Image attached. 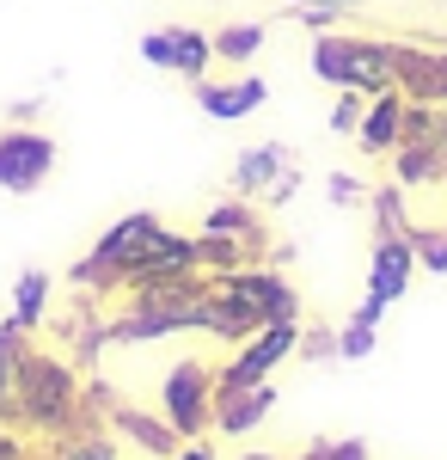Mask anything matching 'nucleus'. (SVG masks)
Here are the masks:
<instances>
[{"mask_svg": "<svg viewBox=\"0 0 447 460\" xmlns=\"http://www.w3.org/2000/svg\"><path fill=\"white\" fill-rule=\"evenodd\" d=\"M74 411H80V381L62 356L49 350H25V375H19V424L13 429H74Z\"/></svg>", "mask_w": 447, "mask_h": 460, "instance_id": "obj_1", "label": "nucleus"}, {"mask_svg": "<svg viewBox=\"0 0 447 460\" xmlns=\"http://www.w3.org/2000/svg\"><path fill=\"white\" fill-rule=\"evenodd\" d=\"M312 74L331 80L337 93L355 86V93H392V43L386 37H344V31H319L312 37Z\"/></svg>", "mask_w": 447, "mask_h": 460, "instance_id": "obj_2", "label": "nucleus"}, {"mask_svg": "<svg viewBox=\"0 0 447 460\" xmlns=\"http://www.w3.org/2000/svg\"><path fill=\"white\" fill-rule=\"evenodd\" d=\"M208 288L221 301H233L251 325H270V319H301V295L282 270H264V264H240V270H221L208 277Z\"/></svg>", "mask_w": 447, "mask_h": 460, "instance_id": "obj_3", "label": "nucleus"}, {"mask_svg": "<svg viewBox=\"0 0 447 460\" xmlns=\"http://www.w3.org/2000/svg\"><path fill=\"white\" fill-rule=\"evenodd\" d=\"M160 227H166V221H160L153 209L123 215V221H117V227L104 234L99 246H92V252H86V258H80V264L68 270V283H74V288H117V277H123V270L136 264V252L147 246V240H153Z\"/></svg>", "mask_w": 447, "mask_h": 460, "instance_id": "obj_4", "label": "nucleus"}, {"mask_svg": "<svg viewBox=\"0 0 447 460\" xmlns=\"http://www.w3.org/2000/svg\"><path fill=\"white\" fill-rule=\"evenodd\" d=\"M160 405H166V424L184 442H197L215 424V368H208L203 356H178L172 368H166V381H160Z\"/></svg>", "mask_w": 447, "mask_h": 460, "instance_id": "obj_5", "label": "nucleus"}, {"mask_svg": "<svg viewBox=\"0 0 447 460\" xmlns=\"http://www.w3.org/2000/svg\"><path fill=\"white\" fill-rule=\"evenodd\" d=\"M301 338H307L301 319H270V325H258L240 350H233V362L215 368V387H258V381H270L276 368L301 350Z\"/></svg>", "mask_w": 447, "mask_h": 460, "instance_id": "obj_6", "label": "nucleus"}, {"mask_svg": "<svg viewBox=\"0 0 447 460\" xmlns=\"http://www.w3.org/2000/svg\"><path fill=\"white\" fill-rule=\"evenodd\" d=\"M49 172H56V136L25 129V123L0 129V190L31 197V190H43V184H49Z\"/></svg>", "mask_w": 447, "mask_h": 460, "instance_id": "obj_7", "label": "nucleus"}, {"mask_svg": "<svg viewBox=\"0 0 447 460\" xmlns=\"http://www.w3.org/2000/svg\"><path fill=\"white\" fill-rule=\"evenodd\" d=\"M416 277V240L411 234H374V264H368V295L399 307Z\"/></svg>", "mask_w": 447, "mask_h": 460, "instance_id": "obj_8", "label": "nucleus"}, {"mask_svg": "<svg viewBox=\"0 0 447 460\" xmlns=\"http://www.w3.org/2000/svg\"><path fill=\"white\" fill-rule=\"evenodd\" d=\"M264 99H270V80L264 74H240V80H197V105H203V117H215V123H240V117H251V111H264Z\"/></svg>", "mask_w": 447, "mask_h": 460, "instance_id": "obj_9", "label": "nucleus"}, {"mask_svg": "<svg viewBox=\"0 0 447 460\" xmlns=\"http://www.w3.org/2000/svg\"><path fill=\"white\" fill-rule=\"evenodd\" d=\"M276 411V381H258V387H215V424L221 436H245L258 429Z\"/></svg>", "mask_w": 447, "mask_h": 460, "instance_id": "obj_10", "label": "nucleus"}, {"mask_svg": "<svg viewBox=\"0 0 447 460\" xmlns=\"http://www.w3.org/2000/svg\"><path fill=\"white\" fill-rule=\"evenodd\" d=\"M405 111H411V99L392 86V93H374L368 99V111H362V129H355V147L362 154H392V147L405 142Z\"/></svg>", "mask_w": 447, "mask_h": 460, "instance_id": "obj_11", "label": "nucleus"}, {"mask_svg": "<svg viewBox=\"0 0 447 460\" xmlns=\"http://www.w3.org/2000/svg\"><path fill=\"white\" fill-rule=\"evenodd\" d=\"M31 332L19 325V319H6L0 325V424H19V375H25V344Z\"/></svg>", "mask_w": 447, "mask_h": 460, "instance_id": "obj_12", "label": "nucleus"}, {"mask_svg": "<svg viewBox=\"0 0 447 460\" xmlns=\"http://www.w3.org/2000/svg\"><path fill=\"white\" fill-rule=\"evenodd\" d=\"M288 166H294V160H288V147H282V142L245 147L240 160H233V190H240V197H258V190H270Z\"/></svg>", "mask_w": 447, "mask_h": 460, "instance_id": "obj_13", "label": "nucleus"}, {"mask_svg": "<svg viewBox=\"0 0 447 460\" xmlns=\"http://www.w3.org/2000/svg\"><path fill=\"white\" fill-rule=\"evenodd\" d=\"M208 62H215V37L197 31V25H172V74H184V80H203Z\"/></svg>", "mask_w": 447, "mask_h": 460, "instance_id": "obj_14", "label": "nucleus"}, {"mask_svg": "<svg viewBox=\"0 0 447 460\" xmlns=\"http://www.w3.org/2000/svg\"><path fill=\"white\" fill-rule=\"evenodd\" d=\"M117 424H123V436H129L136 448H147L153 460H172L178 448H184V436H178L172 424H153V418H141V411H117Z\"/></svg>", "mask_w": 447, "mask_h": 460, "instance_id": "obj_15", "label": "nucleus"}, {"mask_svg": "<svg viewBox=\"0 0 447 460\" xmlns=\"http://www.w3.org/2000/svg\"><path fill=\"white\" fill-rule=\"evenodd\" d=\"M49 270H25L19 283H13V319L25 325V332H37L43 325V314H49Z\"/></svg>", "mask_w": 447, "mask_h": 460, "instance_id": "obj_16", "label": "nucleus"}, {"mask_svg": "<svg viewBox=\"0 0 447 460\" xmlns=\"http://www.w3.org/2000/svg\"><path fill=\"white\" fill-rule=\"evenodd\" d=\"M264 25L251 19V25H227V31H215V62H233V68H251V56L264 49Z\"/></svg>", "mask_w": 447, "mask_h": 460, "instance_id": "obj_17", "label": "nucleus"}, {"mask_svg": "<svg viewBox=\"0 0 447 460\" xmlns=\"http://www.w3.org/2000/svg\"><path fill=\"white\" fill-rule=\"evenodd\" d=\"M203 234H233V240H258V209H251V197L240 203H215L203 215Z\"/></svg>", "mask_w": 447, "mask_h": 460, "instance_id": "obj_18", "label": "nucleus"}, {"mask_svg": "<svg viewBox=\"0 0 447 460\" xmlns=\"http://www.w3.org/2000/svg\"><path fill=\"white\" fill-rule=\"evenodd\" d=\"M355 6H362V0H288L282 13H288V19H301L307 31H331V25H344Z\"/></svg>", "mask_w": 447, "mask_h": 460, "instance_id": "obj_19", "label": "nucleus"}, {"mask_svg": "<svg viewBox=\"0 0 447 460\" xmlns=\"http://www.w3.org/2000/svg\"><path fill=\"white\" fill-rule=\"evenodd\" d=\"M49 460H117V442L110 436H62Z\"/></svg>", "mask_w": 447, "mask_h": 460, "instance_id": "obj_20", "label": "nucleus"}, {"mask_svg": "<svg viewBox=\"0 0 447 460\" xmlns=\"http://www.w3.org/2000/svg\"><path fill=\"white\" fill-rule=\"evenodd\" d=\"M374 332L380 325H368V319L349 314V325L337 332V356H344V362H368V356H374Z\"/></svg>", "mask_w": 447, "mask_h": 460, "instance_id": "obj_21", "label": "nucleus"}, {"mask_svg": "<svg viewBox=\"0 0 447 460\" xmlns=\"http://www.w3.org/2000/svg\"><path fill=\"white\" fill-rule=\"evenodd\" d=\"M362 111H368V93L344 86L337 105H331V136H355V129H362Z\"/></svg>", "mask_w": 447, "mask_h": 460, "instance_id": "obj_22", "label": "nucleus"}, {"mask_svg": "<svg viewBox=\"0 0 447 460\" xmlns=\"http://www.w3.org/2000/svg\"><path fill=\"white\" fill-rule=\"evenodd\" d=\"M411 240H416V264L423 270H447V227H435V234L411 227Z\"/></svg>", "mask_w": 447, "mask_h": 460, "instance_id": "obj_23", "label": "nucleus"}, {"mask_svg": "<svg viewBox=\"0 0 447 460\" xmlns=\"http://www.w3.org/2000/svg\"><path fill=\"white\" fill-rule=\"evenodd\" d=\"M141 62H147V68H172V25H166V31H141Z\"/></svg>", "mask_w": 447, "mask_h": 460, "instance_id": "obj_24", "label": "nucleus"}, {"mask_svg": "<svg viewBox=\"0 0 447 460\" xmlns=\"http://www.w3.org/2000/svg\"><path fill=\"white\" fill-rule=\"evenodd\" d=\"M325 190H331V203H337V209H349V203H362V197H368V190H362V178H349V172H331V178H325Z\"/></svg>", "mask_w": 447, "mask_h": 460, "instance_id": "obj_25", "label": "nucleus"}, {"mask_svg": "<svg viewBox=\"0 0 447 460\" xmlns=\"http://www.w3.org/2000/svg\"><path fill=\"white\" fill-rule=\"evenodd\" d=\"M172 460H215V448H208V442H184Z\"/></svg>", "mask_w": 447, "mask_h": 460, "instance_id": "obj_26", "label": "nucleus"}, {"mask_svg": "<svg viewBox=\"0 0 447 460\" xmlns=\"http://www.w3.org/2000/svg\"><path fill=\"white\" fill-rule=\"evenodd\" d=\"M6 436H13V429H6V424H0V448H6Z\"/></svg>", "mask_w": 447, "mask_h": 460, "instance_id": "obj_27", "label": "nucleus"}]
</instances>
